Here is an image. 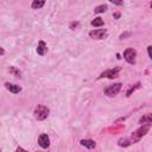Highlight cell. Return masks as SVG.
Segmentation results:
<instances>
[{"mask_svg":"<svg viewBox=\"0 0 152 152\" xmlns=\"http://www.w3.org/2000/svg\"><path fill=\"white\" fill-rule=\"evenodd\" d=\"M150 127H151V124H146V125H141V127L140 128H138L137 131H134V132H132V134H131V140L133 141V144L134 142H138L148 131H150Z\"/></svg>","mask_w":152,"mask_h":152,"instance_id":"6da1fadb","label":"cell"},{"mask_svg":"<svg viewBox=\"0 0 152 152\" xmlns=\"http://www.w3.org/2000/svg\"><path fill=\"white\" fill-rule=\"evenodd\" d=\"M49 113H50L49 108H48L46 106H44V104H38V106L34 108V112H33L34 118H36L38 121H43V120H45V119L48 118Z\"/></svg>","mask_w":152,"mask_h":152,"instance_id":"7a4b0ae2","label":"cell"},{"mask_svg":"<svg viewBox=\"0 0 152 152\" xmlns=\"http://www.w3.org/2000/svg\"><path fill=\"white\" fill-rule=\"evenodd\" d=\"M121 83H114V84H110V86H108L104 90H103V93H104V95H107V96H109V97H113V96H115V95H118L119 94V91L121 90Z\"/></svg>","mask_w":152,"mask_h":152,"instance_id":"3957f363","label":"cell"},{"mask_svg":"<svg viewBox=\"0 0 152 152\" xmlns=\"http://www.w3.org/2000/svg\"><path fill=\"white\" fill-rule=\"evenodd\" d=\"M124 58L127 63L129 64H135V59H137V51L133 48H128L124 51Z\"/></svg>","mask_w":152,"mask_h":152,"instance_id":"277c9868","label":"cell"},{"mask_svg":"<svg viewBox=\"0 0 152 152\" xmlns=\"http://www.w3.org/2000/svg\"><path fill=\"white\" fill-rule=\"evenodd\" d=\"M121 70V68L120 66H116V68H114V69H107V70H104L103 72H101V75L99 76V78H103V77H106V78H115V77H118L119 76V71Z\"/></svg>","mask_w":152,"mask_h":152,"instance_id":"5b68a950","label":"cell"},{"mask_svg":"<svg viewBox=\"0 0 152 152\" xmlns=\"http://www.w3.org/2000/svg\"><path fill=\"white\" fill-rule=\"evenodd\" d=\"M90 38L93 39H103L107 37V30L106 28H96L89 32Z\"/></svg>","mask_w":152,"mask_h":152,"instance_id":"8992f818","label":"cell"},{"mask_svg":"<svg viewBox=\"0 0 152 152\" xmlns=\"http://www.w3.org/2000/svg\"><path fill=\"white\" fill-rule=\"evenodd\" d=\"M38 144L42 148H48L50 146V138L48 134L45 133H42L39 137H38Z\"/></svg>","mask_w":152,"mask_h":152,"instance_id":"52a82bcc","label":"cell"},{"mask_svg":"<svg viewBox=\"0 0 152 152\" xmlns=\"http://www.w3.org/2000/svg\"><path fill=\"white\" fill-rule=\"evenodd\" d=\"M5 87L7 90H10L12 94H18L21 91V87L20 86H17V84H13V83H10V82H6L5 83Z\"/></svg>","mask_w":152,"mask_h":152,"instance_id":"ba28073f","label":"cell"},{"mask_svg":"<svg viewBox=\"0 0 152 152\" xmlns=\"http://www.w3.org/2000/svg\"><path fill=\"white\" fill-rule=\"evenodd\" d=\"M139 125H146V124H152V113H146L144 114L139 121H138Z\"/></svg>","mask_w":152,"mask_h":152,"instance_id":"9c48e42d","label":"cell"},{"mask_svg":"<svg viewBox=\"0 0 152 152\" xmlns=\"http://www.w3.org/2000/svg\"><path fill=\"white\" fill-rule=\"evenodd\" d=\"M80 144H81L82 146L89 148V150H93V148H95V146H96V142H95L94 140H91V139H82V140L80 141Z\"/></svg>","mask_w":152,"mask_h":152,"instance_id":"30bf717a","label":"cell"},{"mask_svg":"<svg viewBox=\"0 0 152 152\" xmlns=\"http://www.w3.org/2000/svg\"><path fill=\"white\" fill-rule=\"evenodd\" d=\"M46 50H48L46 43H45L44 40H40V42L38 43V46H37V53L40 55V56H44L45 52H46Z\"/></svg>","mask_w":152,"mask_h":152,"instance_id":"8fae6325","label":"cell"},{"mask_svg":"<svg viewBox=\"0 0 152 152\" xmlns=\"http://www.w3.org/2000/svg\"><path fill=\"white\" fill-rule=\"evenodd\" d=\"M132 144H133V141L131 140V138H122V139H120L118 141V145L119 146H124V147H127V146H129Z\"/></svg>","mask_w":152,"mask_h":152,"instance_id":"7c38bea8","label":"cell"},{"mask_svg":"<svg viewBox=\"0 0 152 152\" xmlns=\"http://www.w3.org/2000/svg\"><path fill=\"white\" fill-rule=\"evenodd\" d=\"M44 4H45L44 0H33L32 4H31V7L33 10H39V8H42L44 6Z\"/></svg>","mask_w":152,"mask_h":152,"instance_id":"4fadbf2b","label":"cell"},{"mask_svg":"<svg viewBox=\"0 0 152 152\" xmlns=\"http://www.w3.org/2000/svg\"><path fill=\"white\" fill-rule=\"evenodd\" d=\"M103 24H104V21H103V19H102V18H100V17L95 18L94 20H91V26H95V27L103 26Z\"/></svg>","mask_w":152,"mask_h":152,"instance_id":"5bb4252c","label":"cell"},{"mask_svg":"<svg viewBox=\"0 0 152 152\" xmlns=\"http://www.w3.org/2000/svg\"><path fill=\"white\" fill-rule=\"evenodd\" d=\"M8 71H10L13 76H15V77H21V71H20L18 68H15V66H10V68H8Z\"/></svg>","mask_w":152,"mask_h":152,"instance_id":"9a60e30c","label":"cell"},{"mask_svg":"<svg viewBox=\"0 0 152 152\" xmlns=\"http://www.w3.org/2000/svg\"><path fill=\"white\" fill-rule=\"evenodd\" d=\"M139 88H140V83L138 82V83H135L133 87H131V88L127 90V93H126V96H127V97H128V96H131V94H132V93H134V91H135L137 89H139Z\"/></svg>","mask_w":152,"mask_h":152,"instance_id":"2e32d148","label":"cell"},{"mask_svg":"<svg viewBox=\"0 0 152 152\" xmlns=\"http://www.w3.org/2000/svg\"><path fill=\"white\" fill-rule=\"evenodd\" d=\"M106 10H107V5L102 4V5H99L97 7H95L94 12H95V13H102V12H104Z\"/></svg>","mask_w":152,"mask_h":152,"instance_id":"e0dca14e","label":"cell"},{"mask_svg":"<svg viewBox=\"0 0 152 152\" xmlns=\"http://www.w3.org/2000/svg\"><path fill=\"white\" fill-rule=\"evenodd\" d=\"M78 26H80V23H78V21H72V23L70 24V28H71V30H76Z\"/></svg>","mask_w":152,"mask_h":152,"instance_id":"ac0fdd59","label":"cell"},{"mask_svg":"<svg viewBox=\"0 0 152 152\" xmlns=\"http://www.w3.org/2000/svg\"><path fill=\"white\" fill-rule=\"evenodd\" d=\"M147 53H148V56H150V58L152 59V45H150V46H147Z\"/></svg>","mask_w":152,"mask_h":152,"instance_id":"d6986e66","label":"cell"},{"mask_svg":"<svg viewBox=\"0 0 152 152\" xmlns=\"http://www.w3.org/2000/svg\"><path fill=\"white\" fill-rule=\"evenodd\" d=\"M127 36H131V32H126V33H122L121 36H120V39H124L125 37H127Z\"/></svg>","mask_w":152,"mask_h":152,"instance_id":"ffe728a7","label":"cell"},{"mask_svg":"<svg viewBox=\"0 0 152 152\" xmlns=\"http://www.w3.org/2000/svg\"><path fill=\"white\" fill-rule=\"evenodd\" d=\"M15 152H27V151H26V150H24L23 147H20V146H19V147L15 150Z\"/></svg>","mask_w":152,"mask_h":152,"instance_id":"44dd1931","label":"cell"},{"mask_svg":"<svg viewBox=\"0 0 152 152\" xmlns=\"http://www.w3.org/2000/svg\"><path fill=\"white\" fill-rule=\"evenodd\" d=\"M110 2H112V4H114V5H122V4H124L122 1H114V0H112Z\"/></svg>","mask_w":152,"mask_h":152,"instance_id":"7402d4cb","label":"cell"},{"mask_svg":"<svg viewBox=\"0 0 152 152\" xmlns=\"http://www.w3.org/2000/svg\"><path fill=\"white\" fill-rule=\"evenodd\" d=\"M113 17L114 18H119L120 17V13H115V14H113Z\"/></svg>","mask_w":152,"mask_h":152,"instance_id":"603a6c76","label":"cell"},{"mask_svg":"<svg viewBox=\"0 0 152 152\" xmlns=\"http://www.w3.org/2000/svg\"><path fill=\"white\" fill-rule=\"evenodd\" d=\"M4 53H5V50H4V48H1V56H4Z\"/></svg>","mask_w":152,"mask_h":152,"instance_id":"cb8c5ba5","label":"cell"},{"mask_svg":"<svg viewBox=\"0 0 152 152\" xmlns=\"http://www.w3.org/2000/svg\"><path fill=\"white\" fill-rule=\"evenodd\" d=\"M151 8H152V2H151Z\"/></svg>","mask_w":152,"mask_h":152,"instance_id":"d4e9b609","label":"cell"},{"mask_svg":"<svg viewBox=\"0 0 152 152\" xmlns=\"http://www.w3.org/2000/svg\"><path fill=\"white\" fill-rule=\"evenodd\" d=\"M37 152H40V151H37Z\"/></svg>","mask_w":152,"mask_h":152,"instance_id":"484cf974","label":"cell"}]
</instances>
